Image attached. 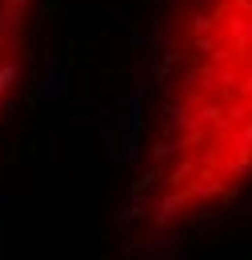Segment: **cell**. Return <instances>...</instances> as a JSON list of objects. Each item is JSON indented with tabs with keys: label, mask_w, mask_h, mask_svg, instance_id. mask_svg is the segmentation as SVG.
Masks as SVG:
<instances>
[{
	"label": "cell",
	"mask_w": 252,
	"mask_h": 260,
	"mask_svg": "<svg viewBox=\"0 0 252 260\" xmlns=\"http://www.w3.org/2000/svg\"><path fill=\"white\" fill-rule=\"evenodd\" d=\"M252 188V0H184L136 172L140 240L228 212Z\"/></svg>",
	"instance_id": "obj_1"
},
{
	"label": "cell",
	"mask_w": 252,
	"mask_h": 260,
	"mask_svg": "<svg viewBox=\"0 0 252 260\" xmlns=\"http://www.w3.org/2000/svg\"><path fill=\"white\" fill-rule=\"evenodd\" d=\"M32 16H36V0H0V120L12 108V96L28 64Z\"/></svg>",
	"instance_id": "obj_2"
}]
</instances>
